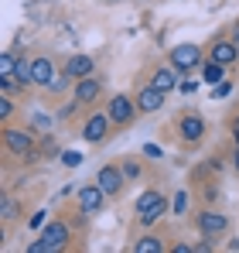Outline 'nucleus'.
Listing matches in <instances>:
<instances>
[{"label":"nucleus","mask_w":239,"mask_h":253,"mask_svg":"<svg viewBox=\"0 0 239 253\" xmlns=\"http://www.w3.org/2000/svg\"><path fill=\"white\" fill-rule=\"evenodd\" d=\"M14 83L21 85H35V76H31V62H24V58H17V69H14Z\"/></svg>","instance_id":"a211bd4d"},{"label":"nucleus","mask_w":239,"mask_h":253,"mask_svg":"<svg viewBox=\"0 0 239 253\" xmlns=\"http://www.w3.org/2000/svg\"><path fill=\"white\" fill-rule=\"evenodd\" d=\"M92 58L89 55H72L69 62H65V76H72V79H85V76H92Z\"/></svg>","instance_id":"4468645a"},{"label":"nucleus","mask_w":239,"mask_h":253,"mask_svg":"<svg viewBox=\"0 0 239 253\" xmlns=\"http://www.w3.org/2000/svg\"><path fill=\"white\" fill-rule=\"evenodd\" d=\"M99 92H103V85L96 76H85V79H76V103L85 106V103H96L99 99Z\"/></svg>","instance_id":"9d476101"},{"label":"nucleus","mask_w":239,"mask_h":253,"mask_svg":"<svg viewBox=\"0 0 239 253\" xmlns=\"http://www.w3.org/2000/svg\"><path fill=\"white\" fill-rule=\"evenodd\" d=\"M171 65H174L178 72H195V69H201V48H195V44H178V48H171Z\"/></svg>","instance_id":"7ed1b4c3"},{"label":"nucleus","mask_w":239,"mask_h":253,"mask_svg":"<svg viewBox=\"0 0 239 253\" xmlns=\"http://www.w3.org/2000/svg\"><path fill=\"white\" fill-rule=\"evenodd\" d=\"M0 215L10 222V219L17 215V202H14V199H3V202H0Z\"/></svg>","instance_id":"412c9836"},{"label":"nucleus","mask_w":239,"mask_h":253,"mask_svg":"<svg viewBox=\"0 0 239 253\" xmlns=\"http://www.w3.org/2000/svg\"><path fill=\"white\" fill-rule=\"evenodd\" d=\"M44 222H48V212H44V209H38L35 215H31V229H41Z\"/></svg>","instance_id":"a878e982"},{"label":"nucleus","mask_w":239,"mask_h":253,"mask_svg":"<svg viewBox=\"0 0 239 253\" xmlns=\"http://www.w3.org/2000/svg\"><path fill=\"white\" fill-rule=\"evenodd\" d=\"M201 79H205L208 85H219L222 79H226V65H219V62H212V58H208V62L201 65Z\"/></svg>","instance_id":"dca6fc26"},{"label":"nucleus","mask_w":239,"mask_h":253,"mask_svg":"<svg viewBox=\"0 0 239 253\" xmlns=\"http://www.w3.org/2000/svg\"><path fill=\"white\" fill-rule=\"evenodd\" d=\"M233 42L239 44V21H236V24H233Z\"/></svg>","instance_id":"7c9ffc66"},{"label":"nucleus","mask_w":239,"mask_h":253,"mask_svg":"<svg viewBox=\"0 0 239 253\" xmlns=\"http://www.w3.org/2000/svg\"><path fill=\"white\" fill-rule=\"evenodd\" d=\"M164 212H167V202H164V195H160L158 202H154V206H151L147 212H140L137 219H140V226H154V222H158V219L164 215Z\"/></svg>","instance_id":"f3484780"},{"label":"nucleus","mask_w":239,"mask_h":253,"mask_svg":"<svg viewBox=\"0 0 239 253\" xmlns=\"http://www.w3.org/2000/svg\"><path fill=\"white\" fill-rule=\"evenodd\" d=\"M10 117H14V103H10V99H7V96H3V99H0V120H3V124H7V120H10Z\"/></svg>","instance_id":"393cba45"},{"label":"nucleus","mask_w":239,"mask_h":253,"mask_svg":"<svg viewBox=\"0 0 239 253\" xmlns=\"http://www.w3.org/2000/svg\"><path fill=\"white\" fill-rule=\"evenodd\" d=\"M236 58H239V44L233 42V38H229V42H215V48H212V62H219V65L229 69Z\"/></svg>","instance_id":"ddd939ff"},{"label":"nucleus","mask_w":239,"mask_h":253,"mask_svg":"<svg viewBox=\"0 0 239 253\" xmlns=\"http://www.w3.org/2000/svg\"><path fill=\"white\" fill-rule=\"evenodd\" d=\"M229 92H233V83H226V79H222V83L215 85V96H219V99H226Z\"/></svg>","instance_id":"bb28decb"},{"label":"nucleus","mask_w":239,"mask_h":253,"mask_svg":"<svg viewBox=\"0 0 239 253\" xmlns=\"http://www.w3.org/2000/svg\"><path fill=\"white\" fill-rule=\"evenodd\" d=\"M65 240H69V226L65 222H44V233H41L38 240L28 247V253H55L65 247Z\"/></svg>","instance_id":"f257e3e1"},{"label":"nucleus","mask_w":239,"mask_h":253,"mask_svg":"<svg viewBox=\"0 0 239 253\" xmlns=\"http://www.w3.org/2000/svg\"><path fill=\"white\" fill-rule=\"evenodd\" d=\"M199 233L201 236H208V240H215L219 233H226V226H229V219L222 215V212H212V209H205V212H199Z\"/></svg>","instance_id":"39448f33"},{"label":"nucleus","mask_w":239,"mask_h":253,"mask_svg":"<svg viewBox=\"0 0 239 253\" xmlns=\"http://www.w3.org/2000/svg\"><path fill=\"white\" fill-rule=\"evenodd\" d=\"M185 209H188V192H178L174 202H171V212L174 215H185Z\"/></svg>","instance_id":"aec40b11"},{"label":"nucleus","mask_w":239,"mask_h":253,"mask_svg":"<svg viewBox=\"0 0 239 253\" xmlns=\"http://www.w3.org/2000/svg\"><path fill=\"white\" fill-rule=\"evenodd\" d=\"M106 113H110V120H113V124H130V120H133V113H137V103H133L130 96H113V99H110V106H106Z\"/></svg>","instance_id":"423d86ee"},{"label":"nucleus","mask_w":239,"mask_h":253,"mask_svg":"<svg viewBox=\"0 0 239 253\" xmlns=\"http://www.w3.org/2000/svg\"><path fill=\"white\" fill-rule=\"evenodd\" d=\"M123 174H126V178H133V181H137V178H140V165H137V161H133V158H130V161H123Z\"/></svg>","instance_id":"b1692460"},{"label":"nucleus","mask_w":239,"mask_h":253,"mask_svg":"<svg viewBox=\"0 0 239 253\" xmlns=\"http://www.w3.org/2000/svg\"><path fill=\"white\" fill-rule=\"evenodd\" d=\"M133 253H164V243H160L158 236H140L133 243Z\"/></svg>","instance_id":"6ab92c4d"},{"label":"nucleus","mask_w":239,"mask_h":253,"mask_svg":"<svg viewBox=\"0 0 239 253\" xmlns=\"http://www.w3.org/2000/svg\"><path fill=\"white\" fill-rule=\"evenodd\" d=\"M62 165H65V168H79L82 154H79V151H65V154H62Z\"/></svg>","instance_id":"4be33fe9"},{"label":"nucleus","mask_w":239,"mask_h":253,"mask_svg":"<svg viewBox=\"0 0 239 253\" xmlns=\"http://www.w3.org/2000/svg\"><path fill=\"white\" fill-rule=\"evenodd\" d=\"M69 83H76V79H72V76H65V72H62V76H55V83L48 85V89H51V92H62V89H65V85Z\"/></svg>","instance_id":"5701e85b"},{"label":"nucleus","mask_w":239,"mask_h":253,"mask_svg":"<svg viewBox=\"0 0 239 253\" xmlns=\"http://www.w3.org/2000/svg\"><path fill=\"white\" fill-rule=\"evenodd\" d=\"M31 76H35V85H41V89H48V85L55 83V65H51V58H35L31 62Z\"/></svg>","instance_id":"9b49d317"},{"label":"nucleus","mask_w":239,"mask_h":253,"mask_svg":"<svg viewBox=\"0 0 239 253\" xmlns=\"http://www.w3.org/2000/svg\"><path fill=\"white\" fill-rule=\"evenodd\" d=\"M233 165H236V171H239V144H236V154H233Z\"/></svg>","instance_id":"2f4dec72"},{"label":"nucleus","mask_w":239,"mask_h":253,"mask_svg":"<svg viewBox=\"0 0 239 253\" xmlns=\"http://www.w3.org/2000/svg\"><path fill=\"white\" fill-rule=\"evenodd\" d=\"M3 147H7L10 154H17V158H31V154H35V137H31V130H14V126H7V130H3Z\"/></svg>","instance_id":"f03ea898"},{"label":"nucleus","mask_w":239,"mask_h":253,"mask_svg":"<svg viewBox=\"0 0 239 253\" xmlns=\"http://www.w3.org/2000/svg\"><path fill=\"white\" fill-rule=\"evenodd\" d=\"M192 250H195V247H188V243H178V247H174L171 253H192Z\"/></svg>","instance_id":"c756f323"},{"label":"nucleus","mask_w":239,"mask_h":253,"mask_svg":"<svg viewBox=\"0 0 239 253\" xmlns=\"http://www.w3.org/2000/svg\"><path fill=\"white\" fill-rule=\"evenodd\" d=\"M178 89H181V92H185V96H192V92H195V89H199V83H178Z\"/></svg>","instance_id":"c85d7f7f"},{"label":"nucleus","mask_w":239,"mask_h":253,"mask_svg":"<svg viewBox=\"0 0 239 253\" xmlns=\"http://www.w3.org/2000/svg\"><path fill=\"white\" fill-rule=\"evenodd\" d=\"M151 85H158L160 92L178 89V69H174V65H171V69H158V72H154V79H151Z\"/></svg>","instance_id":"2eb2a0df"},{"label":"nucleus","mask_w":239,"mask_h":253,"mask_svg":"<svg viewBox=\"0 0 239 253\" xmlns=\"http://www.w3.org/2000/svg\"><path fill=\"white\" fill-rule=\"evenodd\" d=\"M181 137H185L188 144H199L201 137H205V120H201V117H195V113L181 117Z\"/></svg>","instance_id":"f8f14e48"},{"label":"nucleus","mask_w":239,"mask_h":253,"mask_svg":"<svg viewBox=\"0 0 239 253\" xmlns=\"http://www.w3.org/2000/svg\"><path fill=\"white\" fill-rule=\"evenodd\" d=\"M96 181H99V188H103L106 195H117L120 188H123V181H126V174H123V168L103 165V168H99V174H96Z\"/></svg>","instance_id":"0eeeda50"},{"label":"nucleus","mask_w":239,"mask_h":253,"mask_svg":"<svg viewBox=\"0 0 239 253\" xmlns=\"http://www.w3.org/2000/svg\"><path fill=\"white\" fill-rule=\"evenodd\" d=\"M103 202H106V192L99 188V181H96V185H82L79 188V212L96 215V212L103 209Z\"/></svg>","instance_id":"20e7f679"},{"label":"nucleus","mask_w":239,"mask_h":253,"mask_svg":"<svg viewBox=\"0 0 239 253\" xmlns=\"http://www.w3.org/2000/svg\"><path fill=\"white\" fill-rule=\"evenodd\" d=\"M164 96H167V92H160L158 85L140 89V92H137V110H140V113H158L160 106H164Z\"/></svg>","instance_id":"1a4fd4ad"},{"label":"nucleus","mask_w":239,"mask_h":253,"mask_svg":"<svg viewBox=\"0 0 239 253\" xmlns=\"http://www.w3.org/2000/svg\"><path fill=\"white\" fill-rule=\"evenodd\" d=\"M144 154H147V158H160V147L158 144H144Z\"/></svg>","instance_id":"cd10ccee"},{"label":"nucleus","mask_w":239,"mask_h":253,"mask_svg":"<svg viewBox=\"0 0 239 253\" xmlns=\"http://www.w3.org/2000/svg\"><path fill=\"white\" fill-rule=\"evenodd\" d=\"M110 113H92L89 120H85V126H82V137L89 140V144H99L103 137H106V130H110Z\"/></svg>","instance_id":"6e6552de"}]
</instances>
